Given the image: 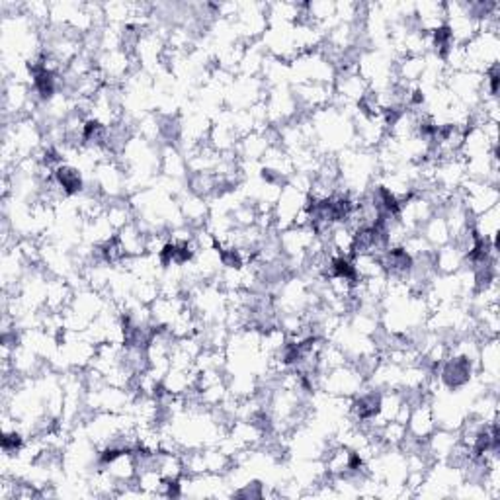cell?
Masks as SVG:
<instances>
[{"label":"cell","mask_w":500,"mask_h":500,"mask_svg":"<svg viewBox=\"0 0 500 500\" xmlns=\"http://www.w3.org/2000/svg\"><path fill=\"white\" fill-rule=\"evenodd\" d=\"M53 180H55V184L59 186V189L65 194V198L78 196V194H82L86 188V182H84L82 172L76 168V166H73V164H68V162L61 164V166L53 172Z\"/></svg>","instance_id":"6da1fadb"},{"label":"cell","mask_w":500,"mask_h":500,"mask_svg":"<svg viewBox=\"0 0 500 500\" xmlns=\"http://www.w3.org/2000/svg\"><path fill=\"white\" fill-rule=\"evenodd\" d=\"M4 184H6V186H8V176H6V178H4ZM8 189H10V188H4V198H6V196H8Z\"/></svg>","instance_id":"7a4b0ae2"}]
</instances>
